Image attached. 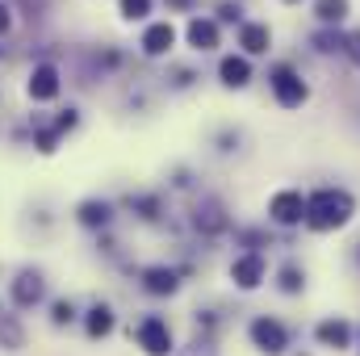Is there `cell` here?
<instances>
[{"label":"cell","mask_w":360,"mask_h":356,"mask_svg":"<svg viewBox=\"0 0 360 356\" xmlns=\"http://www.w3.org/2000/svg\"><path fill=\"white\" fill-rule=\"evenodd\" d=\"M352 197L344 189H319L310 201H306V227L310 231H335L352 218Z\"/></svg>","instance_id":"1"},{"label":"cell","mask_w":360,"mask_h":356,"mask_svg":"<svg viewBox=\"0 0 360 356\" xmlns=\"http://www.w3.org/2000/svg\"><path fill=\"white\" fill-rule=\"evenodd\" d=\"M134 340L147 356H168L172 352V327L160 319V314H147L139 327H134Z\"/></svg>","instance_id":"2"},{"label":"cell","mask_w":360,"mask_h":356,"mask_svg":"<svg viewBox=\"0 0 360 356\" xmlns=\"http://www.w3.org/2000/svg\"><path fill=\"white\" fill-rule=\"evenodd\" d=\"M269 214H272V222H281V227H297V222H306V197L297 189H281L269 201Z\"/></svg>","instance_id":"3"},{"label":"cell","mask_w":360,"mask_h":356,"mask_svg":"<svg viewBox=\"0 0 360 356\" xmlns=\"http://www.w3.org/2000/svg\"><path fill=\"white\" fill-rule=\"evenodd\" d=\"M272 96H276V105H285V109H297V105L310 96V89L302 84V76H297V72H289V68H276V72H272Z\"/></svg>","instance_id":"4"},{"label":"cell","mask_w":360,"mask_h":356,"mask_svg":"<svg viewBox=\"0 0 360 356\" xmlns=\"http://www.w3.org/2000/svg\"><path fill=\"white\" fill-rule=\"evenodd\" d=\"M252 344H256L260 352H269V356H281L285 348H289V336H285V327H281L276 319L260 314V319L252 323Z\"/></svg>","instance_id":"5"},{"label":"cell","mask_w":360,"mask_h":356,"mask_svg":"<svg viewBox=\"0 0 360 356\" xmlns=\"http://www.w3.org/2000/svg\"><path fill=\"white\" fill-rule=\"evenodd\" d=\"M13 302L21 306V310H30V306H38L42 298H46V281H42V272H34V268H25V272H17L13 276Z\"/></svg>","instance_id":"6"},{"label":"cell","mask_w":360,"mask_h":356,"mask_svg":"<svg viewBox=\"0 0 360 356\" xmlns=\"http://www.w3.org/2000/svg\"><path fill=\"white\" fill-rule=\"evenodd\" d=\"M264 256H256V252H248V256H239L235 265H231V281L239 285V289H256L260 281H264Z\"/></svg>","instance_id":"7"},{"label":"cell","mask_w":360,"mask_h":356,"mask_svg":"<svg viewBox=\"0 0 360 356\" xmlns=\"http://www.w3.org/2000/svg\"><path fill=\"white\" fill-rule=\"evenodd\" d=\"M172 42H176L172 21H155V25H147V34H143V51H147V55H168Z\"/></svg>","instance_id":"8"},{"label":"cell","mask_w":360,"mask_h":356,"mask_svg":"<svg viewBox=\"0 0 360 356\" xmlns=\"http://www.w3.org/2000/svg\"><path fill=\"white\" fill-rule=\"evenodd\" d=\"M314 336H319L323 348H348V344H352V327H348L344 319H323V323L314 327Z\"/></svg>","instance_id":"9"},{"label":"cell","mask_w":360,"mask_h":356,"mask_svg":"<svg viewBox=\"0 0 360 356\" xmlns=\"http://www.w3.org/2000/svg\"><path fill=\"white\" fill-rule=\"evenodd\" d=\"M30 96H34V101L59 96V72H55L51 63H38V68H34V76H30Z\"/></svg>","instance_id":"10"},{"label":"cell","mask_w":360,"mask_h":356,"mask_svg":"<svg viewBox=\"0 0 360 356\" xmlns=\"http://www.w3.org/2000/svg\"><path fill=\"white\" fill-rule=\"evenodd\" d=\"M143 289L147 293H155V298H168V293H176V272L164 265H151L143 268Z\"/></svg>","instance_id":"11"},{"label":"cell","mask_w":360,"mask_h":356,"mask_svg":"<svg viewBox=\"0 0 360 356\" xmlns=\"http://www.w3.org/2000/svg\"><path fill=\"white\" fill-rule=\"evenodd\" d=\"M218 76H222V84H226V89H243V84L252 80V63H248L243 55H226V59H222V68H218Z\"/></svg>","instance_id":"12"},{"label":"cell","mask_w":360,"mask_h":356,"mask_svg":"<svg viewBox=\"0 0 360 356\" xmlns=\"http://www.w3.org/2000/svg\"><path fill=\"white\" fill-rule=\"evenodd\" d=\"M188 42H193L197 51H214V46H218V25H214L210 17H193V21H188Z\"/></svg>","instance_id":"13"},{"label":"cell","mask_w":360,"mask_h":356,"mask_svg":"<svg viewBox=\"0 0 360 356\" xmlns=\"http://www.w3.org/2000/svg\"><path fill=\"white\" fill-rule=\"evenodd\" d=\"M84 331H89L92 340H101V336H109L113 331V310L105 306V302H96L89 310V319H84Z\"/></svg>","instance_id":"14"},{"label":"cell","mask_w":360,"mask_h":356,"mask_svg":"<svg viewBox=\"0 0 360 356\" xmlns=\"http://www.w3.org/2000/svg\"><path fill=\"white\" fill-rule=\"evenodd\" d=\"M272 42L269 25H243V34H239V46L248 51V55H264Z\"/></svg>","instance_id":"15"},{"label":"cell","mask_w":360,"mask_h":356,"mask_svg":"<svg viewBox=\"0 0 360 356\" xmlns=\"http://www.w3.org/2000/svg\"><path fill=\"white\" fill-rule=\"evenodd\" d=\"M21 340H25L21 323L13 314H0V348H21Z\"/></svg>","instance_id":"16"},{"label":"cell","mask_w":360,"mask_h":356,"mask_svg":"<svg viewBox=\"0 0 360 356\" xmlns=\"http://www.w3.org/2000/svg\"><path fill=\"white\" fill-rule=\"evenodd\" d=\"M80 222H84V227H105V222H109V205H105V201H84V205H80Z\"/></svg>","instance_id":"17"},{"label":"cell","mask_w":360,"mask_h":356,"mask_svg":"<svg viewBox=\"0 0 360 356\" xmlns=\"http://www.w3.org/2000/svg\"><path fill=\"white\" fill-rule=\"evenodd\" d=\"M314 13H319V21H327V25H331V21H344V17H348V0H319Z\"/></svg>","instance_id":"18"},{"label":"cell","mask_w":360,"mask_h":356,"mask_svg":"<svg viewBox=\"0 0 360 356\" xmlns=\"http://www.w3.org/2000/svg\"><path fill=\"white\" fill-rule=\"evenodd\" d=\"M197 227H201V231H222V227H226V218H222V210H218V205H205V210H197Z\"/></svg>","instance_id":"19"},{"label":"cell","mask_w":360,"mask_h":356,"mask_svg":"<svg viewBox=\"0 0 360 356\" xmlns=\"http://www.w3.org/2000/svg\"><path fill=\"white\" fill-rule=\"evenodd\" d=\"M302 285H306V272H302L297 265H285V268H281V289H285V293H297Z\"/></svg>","instance_id":"20"},{"label":"cell","mask_w":360,"mask_h":356,"mask_svg":"<svg viewBox=\"0 0 360 356\" xmlns=\"http://www.w3.org/2000/svg\"><path fill=\"white\" fill-rule=\"evenodd\" d=\"M151 13V0H122V17L126 21H139V17H147Z\"/></svg>","instance_id":"21"},{"label":"cell","mask_w":360,"mask_h":356,"mask_svg":"<svg viewBox=\"0 0 360 356\" xmlns=\"http://www.w3.org/2000/svg\"><path fill=\"white\" fill-rule=\"evenodd\" d=\"M51 319H55V327H68V323L76 319V306H72V302H55V306H51Z\"/></svg>","instance_id":"22"},{"label":"cell","mask_w":360,"mask_h":356,"mask_svg":"<svg viewBox=\"0 0 360 356\" xmlns=\"http://www.w3.org/2000/svg\"><path fill=\"white\" fill-rule=\"evenodd\" d=\"M344 51L352 55V63H356V68H360V30H356V34H352V38H348V42H344Z\"/></svg>","instance_id":"23"},{"label":"cell","mask_w":360,"mask_h":356,"mask_svg":"<svg viewBox=\"0 0 360 356\" xmlns=\"http://www.w3.org/2000/svg\"><path fill=\"white\" fill-rule=\"evenodd\" d=\"M8 25H13V13H8V4L0 0V34H8Z\"/></svg>","instance_id":"24"},{"label":"cell","mask_w":360,"mask_h":356,"mask_svg":"<svg viewBox=\"0 0 360 356\" xmlns=\"http://www.w3.org/2000/svg\"><path fill=\"white\" fill-rule=\"evenodd\" d=\"M285 4H297V0H285Z\"/></svg>","instance_id":"25"}]
</instances>
